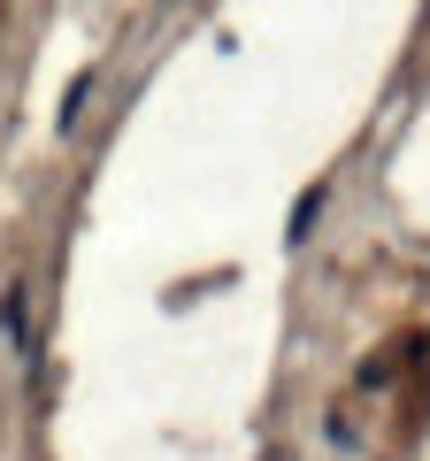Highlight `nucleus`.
<instances>
[{"instance_id":"obj_1","label":"nucleus","mask_w":430,"mask_h":461,"mask_svg":"<svg viewBox=\"0 0 430 461\" xmlns=\"http://www.w3.org/2000/svg\"><path fill=\"white\" fill-rule=\"evenodd\" d=\"M315 208H323V193H308V200H300V208H292V239H308V223H315Z\"/></svg>"}]
</instances>
